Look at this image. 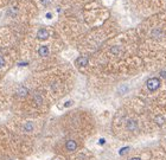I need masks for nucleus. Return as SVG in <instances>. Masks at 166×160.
<instances>
[{
  "label": "nucleus",
  "mask_w": 166,
  "mask_h": 160,
  "mask_svg": "<svg viewBox=\"0 0 166 160\" xmlns=\"http://www.w3.org/2000/svg\"><path fill=\"white\" fill-rule=\"evenodd\" d=\"M4 65H5V59H4L3 56H0V69H1Z\"/></svg>",
  "instance_id": "f8f14e48"
},
{
  "label": "nucleus",
  "mask_w": 166,
  "mask_h": 160,
  "mask_svg": "<svg viewBox=\"0 0 166 160\" xmlns=\"http://www.w3.org/2000/svg\"><path fill=\"white\" fill-rule=\"evenodd\" d=\"M40 1L44 4V5H48V4H50V3L52 1V0H40Z\"/></svg>",
  "instance_id": "ddd939ff"
},
{
  "label": "nucleus",
  "mask_w": 166,
  "mask_h": 160,
  "mask_svg": "<svg viewBox=\"0 0 166 160\" xmlns=\"http://www.w3.org/2000/svg\"><path fill=\"white\" fill-rule=\"evenodd\" d=\"M8 160H12V159H8Z\"/></svg>",
  "instance_id": "dca6fc26"
},
{
  "label": "nucleus",
  "mask_w": 166,
  "mask_h": 160,
  "mask_svg": "<svg viewBox=\"0 0 166 160\" xmlns=\"http://www.w3.org/2000/svg\"><path fill=\"white\" fill-rule=\"evenodd\" d=\"M138 128V122L135 120H128L127 122V129L128 130H135Z\"/></svg>",
  "instance_id": "20e7f679"
},
{
  "label": "nucleus",
  "mask_w": 166,
  "mask_h": 160,
  "mask_svg": "<svg viewBox=\"0 0 166 160\" xmlns=\"http://www.w3.org/2000/svg\"><path fill=\"white\" fill-rule=\"evenodd\" d=\"M54 160H62V159H60V158H56V159H54Z\"/></svg>",
  "instance_id": "2eb2a0df"
},
{
  "label": "nucleus",
  "mask_w": 166,
  "mask_h": 160,
  "mask_svg": "<svg viewBox=\"0 0 166 160\" xmlns=\"http://www.w3.org/2000/svg\"><path fill=\"white\" fill-rule=\"evenodd\" d=\"M155 121H157V123H158L159 126H163L164 122H165V119H164V116H160V115H159V116L155 118Z\"/></svg>",
  "instance_id": "6e6552de"
},
{
  "label": "nucleus",
  "mask_w": 166,
  "mask_h": 160,
  "mask_svg": "<svg viewBox=\"0 0 166 160\" xmlns=\"http://www.w3.org/2000/svg\"><path fill=\"white\" fill-rule=\"evenodd\" d=\"M110 52H112V53H115V55H116V53L120 52V48H119V46H113V48L110 49Z\"/></svg>",
  "instance_id": "1a4fd4ad"
},
{
  "label": "nucleus",
  "mask_w": 166,
  "mask_h": 160,
  "mask_svg": "<svg viewBox=\"0 0 166 160\" xmlns=\"http://www.w3.org/2000/svg\"><path fill=\"white\" fill-rule=\"evenodd\" d=\"M129 160H141V159H140V158H136V157H135V158H132V159H129Z\"/></svg>",
  "instance_id": "4468645a"
},
{
  "label": "nucleus",
  "mask_w": 166,
  "mask_h": 160,
  "mask_svg": "<svg viewBox=\"0 0 166 160\" xmlns=\"http://www.w3.org/2000/svg\"><path fill=\"white\" fill-rule=\"evenodd\" d=\"M38 53L40 56H48L49 55V49H48V46H42V48H39V50H38Z\"/></svg>",
  "instance_id": "39448f33"
},
{
  "label": "nucleus",
  "mask_w": 166,
  "mask_h": 160,
  "mask_svg": "<svg viewBox=\"0 0 166 160\" xmlns=\"http://www.w3.org/2000/svg\"><path fill=\"white\" fill-rule=\"evenodd\" d=\"M159 85H160V81L158 78H150L148 81L146 82V87H147V89L150 91H154V90H157V89L159 88Z\"/></svg>",
  "instance_id": "f257e3e1"
},
{
  "label": "nucleus",
  "mask_w": 166,
  "mask_h": 160,
  "mask_svg": "<svg viewBox=\"0 0 166 160\" xmlns=\"http://www.w3.org/2000/svg\"><path fill=\"white\" fill-rule=\"evenodd\" d=\"M128 151H129V148H128V147H124V148H122V149L120 151V152H119V153H120L121 155H124V154H125L126 152H128Z\"/></svg>",
  "instance_id": "9b49d317"
},
{
  "label": "nucleus",
  "mask_w": 166,
  "mask_h": 160,
  "mask_svg": "<svg viewBox=\"0 0 166 160\" xmlns=\"http://www.w3.org/2000/svg\"><path fill=\"white\" fill-rule=\"evenodd\" d=\"M26 93H28V90H26L25 88H20V89H19V95H20V96L26 95Z\"/></svg>",
  "instance_id": "9d476101"
},
{
  "label": "nucleus",
  "mask_w": 166,
  "mask_h": 160,
  "mask_svg": "<svg viewBox=\"0 0 166 160\" xmlns=\"http://www.w3.org/2000/svg\"><path fill=\"white\" fill-rule=\"evenodd\" d=\"M37 38L40 39V40H46V39L49 38V32H48L45 29L38 30V32H37Z\"/></svg>",
  "instance_id": "f03ea898"
},
{
  "label": "nucleus",
  "mask_w": 166,
  "mask_h": 160,
  "mask_svg": "<svg viewBox=\"0 0 166 160\" xmlns=\"http://www.w3.org/2000/svg\"><path fill=\"white\" fill-rule=\"evenodd\" d=\"M77 64H78V65H82V67H85L87 64H88V58L80 57V58L77 59Z\"/></svg>",
  "instance_id": "423d86ee"
},
{
  "label": "nucleus",
  "mask_w": 166,
  "mask_h": 160,
  "mask_svg": "<svg viewBox=\"0 0 166 160\" xmlns=\"http://www.w3.org/2000/svg\"><path fill=\"white\" fill-rule=\"evenodd\" d=\"M65 148L68 151H70V152H74V151L77 148V142L75 140H68L65 142Z\"/></svg>",
  "instance_id": "7ed1b4c3"
},
{
  "label": "nucleus",
  "mask_w": 166,
  "mask_h": 160,
  "mask_svg": "<svg viewBox=\"0 0 166 160\" xmlns=\"http://www.w3.org/2000/svg\"><path fill=\"white\" fill-rule=\"evenodd\" d=\"M24 130H25V132H31V130H33V123H32V122H26V123L24 124Z\"/></svg>",
  "instance_id": "0eeeda50"
}]
</instances>
